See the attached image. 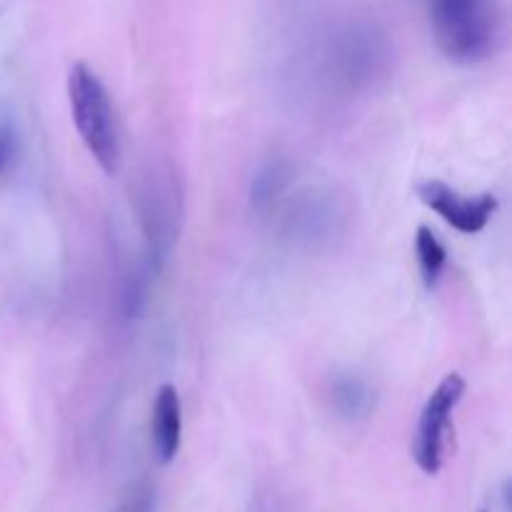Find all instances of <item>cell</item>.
Here are the masks:
<instances>
[{
	"mask_svg": "<svg viewBox=\"0 0 512 512\" xmlns=\"http://www.w3.org/2000/svg\"><path fill=\"white\" fill-rule=\"evenodd\" d=\"M480 512H488V510H480Z\"/></svg>",
	"mask_w": 512,
	"mask_h": 512,
	"instance_id": "obj_14",
	"label": "cell"
},
{
	"mask_svg": "<svg viewBox=\"0 0 512 512\" xmlns=\"http://www.w3.org/2000/svg\"><path fill=\"white\" fill-rule=\"evenodd\" d=\"M338 223L340 208L328 193H310L288 215L290 235L308 245L318 243V240H328L338 230Z\"/></svg>",
	"mask_w": 512,
	"mask_h": 512,
	"instance_id": "obj_8",
	"label": "cell"
},
{
	"mask_svg": "<svg viewBox=\"0 0 512 512\" xmlns=\"http://www.w3.org/2000/svg\"><path fill=\"white\" fill-rule=\"evenodd\" d=\"M150 440H153L158 463H173L180 450V440H183V403H180L175 385L165 383L155 393L153 418H150Z\"/></svg>",
	"mask_w": 512,
	"mask_h": 512,
	"instance_id": "obj_7",
	"label": "cell"
},
{
	"mask_svg": "<svg viewBox=\"0 0 512 512\" xmlns=\"http://www.w3.org/2000/svg\"><path fill=\"white\" fill-rule=\"evenodd\" d=\"M333 405L343 418H360L370 410L373 398H370V388L355 375H345L333 383Z\"/></svg>",
	"mask_w": 512,
	"mask_h": 512,
	"instance_id": "obj_11",
	"label": "cell"
},
{
	"mask_svg": "<svg viewBox=\"0 0 512 512\" xmlns=\"http://www.w3.org/2000/svg\"><path fill=\"white\" fill-rule=\"evenodd\" d=\"M68 103L85 150L93 155L105 175H118L123 150L115 128L113 105L103 80L85 63H75L68 70Z\"/></svg>",
	"mask_w": 512,
	"mask_h": 512,
	"instance_id": "obj_1",
	"label": "cell"
},
{
	"mask_svg": "<svg viewBox=\"0 0 512 512\" xmlns=\"http://www.w3.org/2000/svg\"><path fill=\"white\" fill-rule=\"evenodd\" d=\"M338 63L340 78L353 88H368L375 78L385 73L390 63V43L383 33H378L370 25L345 30L338 43Z\"/></svg>",
	"mask_w": 512,
	"mask_h": 512,
	"instance_id": "obj_5",
	"label": "cell"
},
{
	"mask_svg": "<svg viewBox=\"0 0 512 512\" xmlns=\"http://www.w3.org/2000/svg\"><path fill=\"white\" fill-rule=\"evenodd\" d=\"M430 23L440 53L453 63H480L498 43V18L490 0H430Z\"/></svg>",
	"mask_w": 512,
	"mask_h": 512,
	"instance_id": "obj_2",
	"label": "cell"
},
{
	"mask_svg": "<svg viewBox=\"0 0 512 512\" xmlns=\"http://www.w3.org/2000/svg\"><path fill=\"white\" fill-rule=\"evenodd\" d=\"M465 378L460 373H448L438 383V388L430 393L428 403H425L423 413H420L418 430H415L413 443V458L418 468L425 475H438L445 463V453H448L450 443V418H453L455 408L463 400Z\"/></svg>",
	"mask_w": 512,
	"mask_h": 512,
	"instance_id": "obj_3",
	"label": "cell"
},
{
	"mask_svg": "<svg viewBox=\"0 0 512 512\" xmlns=\"http://www.w3.org/2000/svg\"><path fill=\"white\" fill-rule=\"evenodd\" d=\"M415 255H418L423 285L428 290H435L440 280H443L445 265H448V250H445V245L440 243V238L428 225H420L418 233H415Z\"/></svg>",
	"mask_w": 512,
	"mask_h": 512,
	"instance_id": "obj_10",
	"label": "cell"
},
{
	"mask_svg": "<svg viewBox=\"0 0 512 512\" xmlns=\"http://www.w3.org/2000/svg\"><path fill=\"white\" fill-rule=\"evenodd\" d=\"M178 210V193L168 178H153L150 175L148 185L143 190V223L148 233L150 248V268H160L163 260L168 258L170 245H173L180 218Z\"/></svg>",
	"mask_w": 512,
	"mask_h": 512,
	"instance_id": "obj_6",
	"label": "cell"
},
{
	"mask_svg": "<svg viewBox=\"0 0 512 512\" xmlns=\"http://www.w3.org/2000/svg\"><path fill=\"white\" fill-rule=\"evenodd\" d=\"M418 198L430 210H435L445 223L465 235L483 233L498 210V198L493 193H480L470 198V195L450 188L443 180H423L418 185Z\"/></svg>",
	"mask_w": 512,
	"mask_h": 512,
	"instance_id": "obj_4",
	"label": "cell"
},
{
	"mask_svg": "<svg viewBox=\"0 0 512 512\" xmlns=\"http://www.w3.org/2000/svg\"><path fill=\"white\" fill-rule=\"evenodd\" d=\"M113 512H155V490L138 485Z\"/></svg>",
	"mask_w": 512,
	"mask_h": 512,
	"instance_id": "obj_12",
	"label": "cell"
},
{
	"mask_svg": "<svg viewBox=\"0 0 512 512\" xmlns=\"http://www.w3.org/2000/svg\"><path fill=\"white\" fill-rule=\"evenodd\" d=\"M290 180H293V168L285 160H268L265 165H260L255 170L253 180H250V205H253V210H258V213L268 210L285 193Z\"/></svg>",
	"mask_w": 512,
	"mask_h": 512,
	"instance_id": "obj_9",
	"label": "cell"
},
{
	"mask_svg": "<svg viewBox=\"0 0 512 512\" xmlns=\"http://www.w3.org/2000/svg\"><path fill=\"white\" fill-rule=\"evenodd\" d=\"M13 155H15V133L13 128L3 125V128H0V173L8 168Z\"/></svg>",
	"mask_w": 512,
	"mask_h": 512,
	"instance_id": "obj_13",
	"label": "cell"
}]
</instances>
